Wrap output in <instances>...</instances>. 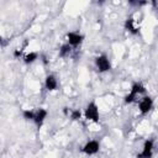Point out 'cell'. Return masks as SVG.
I'll use <instances>...</instances> for the list:
<instances>
[{
	"instance_id": "6da1fadb",
	"label": "cell",
	"mask_w": 158,
	"mask_h": 158,
	"mask_svg": "<svg viewBox=\"0 0 158 158\" xmlns=\"http://www.w3.org/2000/svg\"><path fill=\"white\" fill-rule=\"evenodd\" d=\"M146 91H147V89H146V86H144L143 83H141V81H135V83L131 85L130 91L125 95L123 102H125L126 105H130V104L135 102L139 96L142 98L143 95H146Z\"/></svg>"
},
{
	"instance_id": "7a4b0ae2",
	"label": "cell",
	"mask_w": 158,
	"mask_h": 158,
	"mask_svg": "<svg viewBox=\"0 0 158 158\" xmlns=\"http://www.w3.org/2000/svg\"><path fill=\"white\" fill-rule=\"evenodd\" d=\"M83 117L89 121V122H93V123H99V120H100V110H99V106L95 101H89L84 110H83Z\"/></svg>"
},
{
	"instance_id": "3957f363",
	"label": "cell",
	"mask_w": 158,
	"mask_h": 158,
	"mask_svg": "<svg viewBox=\"0 0 158 158\" xmlns=\"http://www.w3.org/2000/svg\"><path fill=\"white\" fill-rule=\"evenodd\" d=\"M94 65L99 73H107L112 69L111 60H110L109 56L105 53H100L94 58Z\"/></svg>"
},
{
	"instance_id": "277c9868",
	"label": "cell",
	"mask_w": 158,
	"mask_h": 158,
	"mask_svg": "<svg viewBox=\"0 0 158 158\" xmlns=\"http://www.w3.org/2000/svg\"><path fill=\"white\" fill-rule=\"evenodd\" d=\"M154 106V99L151 95H143L138 100V112L142 116L148 115Z\"/></svg>"
},
{
	"instance_id": "5b68a950",
	"label": "cell",
	"mask_w": 158,
	"mask_h": 158,
	"mask_svg": "<svg viewBox=\"0 0 158 158\" xmlns=\"http://www.w3.org/2000/svg\"><path fill=\"white\" fill-rule=\"evenodd\" d=\"M100 147L101 144L98 139H89L80 147V152L85 156H95L99 153Z\"/></svg>"
},
{
	"instance_id": "8992f818",
	"label": "cell",
	"mask_w": 158,
	"mask_h": 158,
	"mask_svg": "<svg viewBox=\"0 0 158 158\" xmlns=\"http://www.w3.org/2000/svg\"><path fill=\"white\" fill-rule=\"evenodd\" d=\"M154 152V139L153 138H147L144 139L142 144V149L139 153H137V158H152Z\"/></svg>"
},
{
	"instance_id": "52a82bcc",
	"label": "cell",
	"mask_w": 158,
	"mask_h": 158,
	"mask_svg": "<svg viewBox=\"0 0 158 158\" xmlns=\"http://www.w3.org/2000/svg\"><path fill=\"white\" fill-rule=\"evenodd\" d=\"M84 38H85L84 35H83L81 32H79V31H69V32H67V35H65L67 43H68L69 46H72L73 48L79 47V46L83 43Z\"/></svg>"
},
{
	"instance_id": "ba28073f",
	"label": "cell",
	"mask_w": 158,
	"mask_h": 158,
	"mask_svg": "<svg viewBox=\"0 0 158 158\" xmlns=\"http://www.w3.org/2000/svg\"><path fill=\"white\" fill-rule=\"evenodd\" d=\"M48 116V110L44 107H36L35 109V118H33V123L40 128L42 127V125L44 123L46 118Z\"/></svg>"
},
{
	"instance_id": "9c48e42d",
	"label": "cell",
	"mask_w": 158,
	"mask_h": 158,
	"mask_svg": "<svg viewBox=\"0 0 158 158\" xmlns=\"http://www.w3.org/2000/svg\"><path fill=\"white\" fill-rule=\"evenodd\" d=\"M58 79L54 74H47L44 78V88L47 91H56L58 89Z\"/></svg>"
},
{
	"instance_id": "30bf717a",
	"label": "cell",
	"mask_w": 158,
	"mask_h": 158,
	"mask_svg": "<svg viewBox=\"0 0 158 158\" xmlns=\"http://www.w3.org/2000/svg\"><path fill=\"white\" fill-rule=\"evenodd\" d=\"M125 30H126L127 32L132 33V35H138L139 30H138V27L136 26V22H135V20H133V17H127V19L125 20Z\"/></svg>"
},
{
	"instance_id": "8fae6325",
	"label": "cell",
	"mask_w": 158,
	"mask_h": 158,
	"mask_svg": "<svg viewBox=\"0 0 158 158\" xmlns=\"http://www.w3.org/2000/svg\"><path fill=\"white\" fill-rule=\"evenodd\" d=\"M38 59V53L35 52V51H31V52H26L22 57V60L25 64H32L35 63L36 60Z\"/></svg>"
},
{
	"instance_id": "7c38bea8",
	"label": "cell",
	"mask_w": 158,
	"mask_h": 158,
	"mask_svg": "<svg viewBox=\"0 0 158 158\" xmlns=\"http://www.w3.org/2000/svg\"><path fill=\"white\" fill-rule=\"evenodd\" d=\"M72 51H73V47L69 46V44L65 42V43H63V44L59 47L58 56H59L60 58H67V57H69V56L72 54Z\"/></svg>"
},
{
	"instance_id": "4fadbf2b",
	"label": "cell",
	"mask_w": 158,
	"mask_h": 158,
	"mask_svg": "<svg viewBox=\"0 0 158 158\" xmlns=\"http://www.w3.org/2000/svg\"><path fill=\"white\" fill-rule=\"evenodd\" d=\"M68 117H69L72 121H79V120L83 117V111H81L80 109H70Z\"/></svg>"
},
{
	"instance_id": "5bb4252c",
	"label": "cell",
	"mask_w": 158,
	"mask_h": 158,
	"mask_svg": "<svg viewBox=\"0 0 158 158\" xmlns=\"http://www.w3.org/2000/svg\"><path fill=\"white\" fill-rule=\"evenodd\" d=\"M22 117L26 121L33 122V118H35V109H23L22 110Z\"/></svg>"
}]
</instances>
